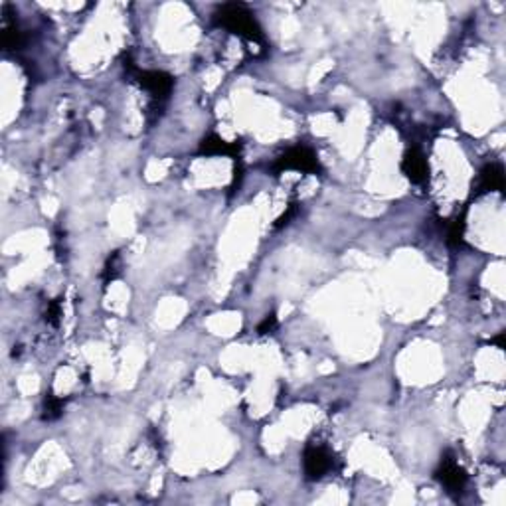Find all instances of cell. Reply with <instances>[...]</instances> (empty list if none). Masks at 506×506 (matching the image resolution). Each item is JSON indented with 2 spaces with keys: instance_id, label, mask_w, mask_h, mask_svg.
Returning a JSON list of instances; mask_svg holds the SVG:
<instances>
[{
  "instance_id": "cell-10",
  "label": "cell",
  "mask_w": 506,
  "mask_h": 506,
  "mask_svg": "<svg viewBox=\"0 0 506 506\" xmlns=\"http://www.w3.org/2000/svg\"><path fill=\"white\" fill-rule=\"evenodd\" d=\"M275 325H277V323H275V316L273 315H269V316H267V318H265V320H263V325H261V327H260V332H261V334H265V332H269V330H273L275 329Z\"/></svg>"
},
{
  "instance_id": "cell-3",
  "label": "cell",
  "mask_w": 506,
  "mask_h": 506,
  "mask_svg": "<svg viewBox=\"0 0 506 506\" xmlns=\"http://www.w3.org/2000/svg\"><path fill=\"white\" fill-rule=\"evenodd\" d=\"M330 469V457L329 453L320 447H311L305 453V471L309 475V479H318L323 477Z\"/></svg>"
},
{
  "instance_id": "cell-5",
  "label": "cell",
  "mask_w": 506,
  "mask_h": 506,
  "mask_svg": "<svg viewBox=\"0 0 506 506\" xmlns=\"http://www.w3.org/2000/svg\"><path fill=\"white\" fill-rule=\"evenodd\" d=\"M439 477L443 480V485L451 491H461L465 487V473L463 469H459V465L453 461V459H445L441 463V471H439Z\"/></svg>"
},
{
  "instance_id": "cell-6",
  "label": "cell",
  "mask_w": 506,
  "mask_h": 506,
  "mask_svg": "<svg viewBox=\"0 0 506 506\" xmlns=\"http://www.w3.org/2000/svg\"><path fill=\"white\" fill-rule=\"evenodd\" d=\"M401 168L413 182H424L425 177H427V163L417 151H410L406 154Z\"/></svg>"
},
{
  "instance_id": "cell-9",
  "label": "cell",
  "mask_w": 506,
  "mask_h": 506,
  "mask_svg": "<svg viewBox=\"0 0 506 506\" xmlns=\"http://www.w3.org/2000/svg\"><path fill=\"white\" fill-rule=\"evenodd\" d=\"M60 410H62V401H60V399L50 397V399L46 401V417H48V419L57 417V415H60Z\"/></svg>"
},
{
  "instance_id": "cell-2",
  "label": "cell",
  "mask_w": 506,
  "mask_h": 506,
  "mask_svg": "<svg viewBox=\"0 0 506 506\" xmlns=\"http://www.w3.org/2000/svg\"><path fill=\"white\" fill-rule=\"evenodd\" d=\"M275 170L281 172V170H301V172H316L318 170V161H316L315 152L307 147H297V149H291L285 152L277 165Z\"/></svg>"
},
{
  "instance_id": "cell-8",
  "label": "cell",
  "mask_w": 506,
  "mask_h": 506,
  "mask_svg": "<svg viewBox=\"0 0 506 506\" xmlns=\"http://www.w3.org/2000/svg\"><path fill=\"white\" fill-rule=\"evenodd\" d=\"M233 151H237L235 145H230V143H226L224 138L216 137V135L208 137L202 143V152L204 154H232Z\"/></svg>"
},
{
  "instance_id": "cell-1",
  "label": "cell",
  "mask_w": 506,
  "mask_h": 506,
  "mask_svg": "<svg viewBox=\"0 0 506 506\" xmlns=\"http://www.w3.org/2000/svg\"><path fill=\"white\" fill-rule=\"evenodd\" d=\"M216 22H218V26L226 28L253 44L263 42L261 26L244 4H224L216 12Z\"/></svg>"
},
{
  "instance_id": "cell-7",
  "label": "cell",
  "mask_w": 506,
  "mask_h": 506,
  "mask_svg": "<svg viewBox=\"0 0 506 506\" xmlns=\"http://www.w3.org/2000/svg\"><path fill=\"white\" fill-rule=\"evenodd\" d=\"M480 188H482V192L503 190V188H505V172H503V166L500 165L487 166V168L480 172Z\"/></svg>"
},
{
  "instance_id": "cell-4",
  "label": "cell",
  "mask_w": 506,
  "mask_h": 506,
  "mask_svg": "<svg viewBox=\"0 0 506 506\" xmlns=\"http://www.w3.org/2000/svg\"><path fill=\"white\" fill-rule=\"evenodd\" d=\"M141 85L149 89L152 97H166L172 89V78L165 71H143Z\"/></svg>"
}]
</instances>
